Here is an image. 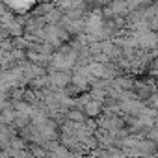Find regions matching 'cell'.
I'll list each match as a JSON object with an SVG mask.
<instances>
[{"instance_id":"cell-4","label":"cell","mask_w":158,"mask_h":158,"mask_svg":"<svg viewBox=\"0 0 158 158\" xmlns=\"http://www.w3.org/2000/svg\"><path fill=\"white\" fill-rule=\"evenodd\" d=\"M10 8H15L19 11H26L28 8H32V4L30 2H24V4H10Z\"/></svg>"},{"instance_id":"cell-1","label":"cell","mask_w":158,"mask_h":158,"mask_svg":"<svg viewBox=\"0 0 158 158\" xmlns=\"http://www.w3.org/2000/svg\"><path fill=\"white\" fill-rule=\"evenodd\" d=\"M69 80H71V76H69V73H65V71H61V73H54V74L50 76V82H52L56 88H63V86H67Z\"/></svg>"},{"instance_id":"cell-3","label":"cell","mask_w":158,"mask_h":158,"mask_svg":"<svg viewBox=\"0 0 158 158\" xmlns=\"http://www.w3.org/2000/svg\"><path fill=\"white\" fill-rule=\"evenodd\" d=\"M67 121H71V123H82L84 121V112H80V110H69L67 112Z\"/></svg>"},{"instance_id":"cell-2","label":"cell","mask_w":158,"mask_h":158,"mask_svg":"<svg viewBox=\"0 0 158 158\" xmlns=\"http://www.w3.org/2000/svg\"><path fill=\"white\" fill-rule=\"evenodd\" d=\"M101 108H102V104L101 102H97V101H88L86 104H84V112L88 114V115H91V117H95V115H99V112H101Z\"/></svg>"},{"instance_id":"cell-5","label":"cell","mask_w":158,"mask_h":158,"mask_svg":"<svg viewBox=\"0 0 158 158\" xmlns=\"http://www.w3.org/2000/svg\"><path fill=\"white\" fill-rule=\"evenodd\" d=\"M32 154H34V156H45V151H43L41 147H34V151H32Z\"/></svg>"}]
</instances>
